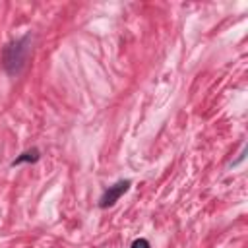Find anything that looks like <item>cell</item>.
Returning a JSON list of instances; mask_svg holds the SVG:
<instances>
[{"instance_id": "1", "label": "cell", "mask_w": 248, "mask_h": 248, "mask_svg": "<svg viewBox=\"0 0 248 248\" xmlns=\"http://www.w3.org/2000/svg\"><path fill=\"white\" fill-rule=\"evenodd\" d=\"M31 43H33V37H31V33H27L19 39L10 41L2 48V60L0 62H2V68L8 76H19L25 70L31 48H33Z\"/></svg>"}, {"instance_id": "2", "label": "cell", "mask_w": 248, "mask_h": 248, "mask_svg": "<svg viewBox=\"0 0 248 248\" xmlns=\"http://www.w3.org/2000/svg\"><path fill=\"white\" fill-rule=\"evenodd\" d=\"M130 186H132L130 180H118V182L110 184V186L103 192V196H101V200H99V207H101V209L112 207V205L120 200V196H124V194L130 190Z\"/></svg>"}, {"instance_id": "3", "label": "cell", "mask_w": 248, "mask_h": 248, "mask_svg": "<svg viewBox=\"0 0 248 248\" xmlns=\"http://www.w3.org/2000/svg\"><path fill=\"white\" fill-rule=\"evenodd\" d=\"M41 159V151L39 149H27V151H23L21 155H17L14 161H12V167H16V165H21V163H37Z\"/></svg>"}, {"instance_id": "4", "label": "cell", "mask_w": 248, "mask_h": 248, "mask_svg": "<svg viewBox=\"0 0 248 248\" xmlns=\"http://www.w3.org/2000/svg\"><path fill=\"white\" fill-rule=\"evenodd\" d=\"M130 248H151V246H149V242H147L145 238H136Z\"/></svg>"}]
</instances>
